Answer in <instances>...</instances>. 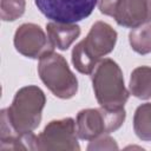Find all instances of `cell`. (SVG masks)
<instances>
[{"instance_id":"52a82bcc","label":"cell","mask_w":151,"mask_h":151,"mask_svg":"<svg viewBox=\"0 0 151 151\" xmlns=\"http://www.w3.org/2000/svg\"><path fill=\"white\" fill-rule=\"evenodd\" d=\"M98 0H34L38 9L50 20L74 24L91 15Z\"/></svg>"},{"instance_id":"9c48e42d","label":"cell","mask_w":151,"mask_h":151,"mask_svg":"<svg viewBox=\"0 0 151 151\" xmlns=\"http://www.w3.org/2000/svg\"><path fill=\"white\" fill-rule=\"evenodd\" d=\"M113 18L119 26L127 28L151 22V0H120Z\"/></svg>"},{"instance_id":"5bb4252c","label":"cell","mask_w":151,"mask_h":151,"mask_svg":"<svg viewBox=\"0 0 151 151\" xmlns=\"http://www.w3.org/2000/svg\"><path fill=\"white\" fill-rule=\"evenodd\" d=\"M25 0H1L0 17L4 21H14L25 12Z\"/></svg>"},{"instance_id":"277c9868","label":"cell","mask_w":151,"mask_h":151,"mask_svg":"<svg viewBox=\"0 0 151 151\" xmlns=\"http://www.w3.org/2000/svg\"><path fill=\"white\" fill-rule=\"evenodd\" d=\"M38 73L45 86L58 98L70 99L78 91V79L61 54L52 51L41 57Z\"/></svg>"},{"instance_id":"7c38bea8","label":"cell","mask_w":151,"mask_h":151,"mask_svg":"<svg viewBox=\"0 0 151 151\" xmlns=\"http://www.w3.org/2000/svg\"><path fill=\"white\" fill-rule=\"evenodd\" d=\"M133 130L142 140H151V103H145L136 109L133 116Z\"/></svg>"},{"instance_id":"8fae6325","label":"cell","mask_w":151,"mask_h":151,"mask_svg":"<svg viewBox=\"0 0 151 151\" xmlns=\"http://www.w3.org/2000/svg\"><path fill=\"white\" fill-rule=\"evenodd\" d=\"M130 92L138 99L151 98V67L139 66L136 67L130 77Z\"/></svg>"},{"instance_id":"9a60e30c","label":"cell","mask_w":151,"mask_h":151,"mask_svg":"<svg viewBox=\"0 0 151 151\" xmlns=\"http://www.w3.org/2000/svg\"><path fill=\"white\" fill-rule=\"evenodd\" d=\"M87 150H118V145L109 133H105L90 140Z\"/></svg>"},{"instance_id":"30bf717a","label":"cell","mask_w":151,"mask_h":151,"mask_svg":"<svg viewBox=\"0 0 151 151\" xmlns=\"http://www.w3.org/2000/svg\"><path fill=\"white\" fill-rule=\"evenodd\" d=\"M46 31L52 45L61 51H66L80 35V27L76 24L51 21L46 25Z\"/></svg>"},{"instance_id":"ba28073f","label":"cell","mask_w":151,"mask_h":151,"mask_svg":"<svg viewBox=\"0 0 151 151\" xmlns=\"http://www.w3.org/2000/svg\"><path fill=\"white\" fill-rule=\"evenodd\" d=\"M13 42L20 54L31 59H40L54 48L42 28L32 22H26L18 27Z\"/></svg>"},{"instance_id":"7a4b0ae2","label":"cell","mask_w":151,"mask_h":151,"mask_svg":"<svg viewBox=\"0 0 151 151\" xmlns=\"http://www.w3.org/2000/svg\"><path fill=\"white\" fill-rule=\"evenodd\" d=\"M45 104L46 97L42 90L35 85H28L21 87L15 93L11 106L1 112L15 132L25 134L39 126Z\"/></svg>"},{"instance_id":"2e32d148","label":"cell","mask_w":151,"mask_h":151,"mask_svg":"<svg viewBox=\"0 0 151 151\" xmlns=\"http://www.w3.org/2000/svg\"><path fill=\"white\" fill-rule=\"evenodd\" d=\"M119 1L120 0H99V5H98L99 11L105 15L113 17L116 12V7Z\"/></svg>"},{"instance_id":"4fadbf2b","label":"cell","mask_w":151,"mask_h":151,"mask_svg":"<svg viewBox=\"0 0 151 151\" xmlns=\"http://www.w3.org/2000/svg\"><path fill=\"white\" fill-rule=\"evenodd\" d=\"M129 42L138 54L151 52V22L132 28L129 33Z\"/></svg>"},{"instance_id":"3957f363","label":"cell","mask_w":151,"mask_h":151,"mask_svg":"<svg viewBox=\"0 0 151 151\" xmlns=\"http://www.w3.org/2000/svg\"><path fill=\"white\" fill-rule=\"evenodd\" d=\"M96 99L101 107L123 109L130 93L125 87L119 65L110 58L100 60L91 73Z\"/></svg>"},{"instance_id":"6da1fadb","label":"cell","mask_w":151,"mask_h":151,"mask_svg":"<svg viewBox=\"0 0 151 151\" xmlns=\"http://www.w3.org/2000/svg\"><path fill=\"white\" fill-rule=\"evenodd\" d=\"M117 32L104 21H97L90 28L86 38L78 42L72 51V64L83 74H91L100 58L113 51Z\"/></svg>"},{"instance_id":"8992f818","label":"cell","mask_w":151,"mask_h":151,"mask_svg":"<svg viewBox=\"0 0 151 151\" xmlns=\"http://www.w3.org/2000/svg\"><path fill=\"white\" fill-rule=\"evenodd\" d=\"M76 123L72 118H64L50 122L44 131L35 136L34 150H68L79 151Z\"/></svg>"},{"instance_id":"5b68a950","label":"cell","mask_w":151,"mask_h":151,"mask_svg":"<svg viewBox=\"0 0 151 151\" xmlns=\"http://www.w3.org/2000/svg\"><path fill=\"white\" fill-rule=\"evenodd\" d=\"M126 113L124 107L109 110L105 107L85 109L77 114V134L83 140H92L101 134L111 133L118 130L124 120Z\"/></svg>"}]
</instances>
